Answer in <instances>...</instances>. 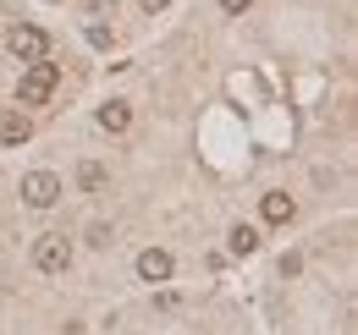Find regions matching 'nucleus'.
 Instances as JSON below:
<instances>
[{
    "label": "nucleus",
    "mask_w": 358,
    "mask_h": 335,
    "mask_svg": "<svg viewBox=\"0 0 358 335\" xmlns=\"http://www.w3.org/2000/svg\"><path fill=\"white\" fill-rule=\"evenodd\" d=\"M55 61H28V72L17 77V105H50V94H55Z\"/></svg>",
    "instance_id": "obj_1"
},
{
    "label": "nucleus",
    "mask_w": 358,
    "mask_h": 335,
    "mask_svg": "<svg viewBox=\"0 0 358 335\" xmlns=\"http://www.w3.org/2000/svg\"><path fill=\"white\" fill-rule=\"evenodd\" d=\"M61 193H66V187H61L55 170H28V176H22V204H28V209H55Z\"/></svg>",
    "instance_id": "obj_2"
},
{
    "label": "nucleus",
    "mask_w": 358,
    "mask_h": 335,
    "mask_svg": "<svg viewBox=\"0 0 358 335\" xmlns=\"http://www.w3.org/2000/svg\"><path fill=\"white\" fill-rule=\"evenodd\" d=\"M34 264H39L45 275H66V269H72V242H66L61 231L39 237V242H34Z\"/></svg>",
    "instance_id": "obj_3"
},
{
    "label": "nucleus",
    "mask_w": 358,
    "mask_h": 335,
    "mask_svg": "<svg viewBox=\"0 0 358 335\" xmlns=\"http://www.w3.org/2000/svg\"><path fill=\"white\" fill-rule=\"evenodd\" d=\"M6 44H11V55H17V61H45V55H50L45 28H34V22H17V28L6 34Z\"/></svg>",
    "instance_id": "obj_4"
},
{
    "label": "nucleus",
    "mask_w": 358,
    "mask_h": 335,
    "mask_svg": "<svg viewBox=\"0 0 358 335\" xmlns=\"http://www.w3.org/2000/svg\"><path fill=\"white\" fill-rule=\"evenodd\" d=\"M171 269H177V264H171V253H166V248H143V253H138V281L155 286V281H171Z\"/></svg>",
    "instance_id": "obj_5"
},
{
    "label": "nucleus",
    "mask_w": 358,
    "mask_h": 335,
    "mask_svg": "<svg viewBox=\"0 0 358 335\" xmlns=\"http://www.w3.org/2000/svg\"><path fill=\"white\" fill-rule=\"evenodd\" d=\"M259 214H265V225H292L298 198H292V193H265V198H259Z\"/></svg>",
    "instance_id": "obj_6"
},
{
    "label": "nucleus",
    "mask_w": 358,
    "mask_h": 335,
    "mask_svg": "<svg viewBox=\"0 0 358 335\" xmlns=\"http://www.w3.org/2000/svg\"><path fill=\"white\" fill-rule=\"evenodd\" d=\"M28 137H34V121H28V110H0V143H6V149L28 143Z\"/></svg>",
    "instance_id": "obj_7"
},
{
    "label": "nucleus",
    "mask_w": 358,
    "mask_h": 335,
    "mask_svg": "<svg viewBox=\"0 0 358 335\" xmlns=\"http://www.w3.org/2000/svg\"><path fill=\"white\" fill-rule=\"evenodd\" d=\"M94 121H99L105 132H110V137H116V132H127V126H133V105L110 99V105H99V116H94Z\"/></svg>",
    "instance_id": "obj_8"
},
{
    "label": "nucleus",
    "mask_w": 358,
    "mask_h": 335,
    "mask_svg": "<svg viewBox=\"0 0 358 335\" xmlns=\"http://www.w3.org/2000/svg\"><path fill=\"white\" fill-rule=\"evenodd\" d=\"M78 187H83L89 198H99V193L110 187V170L99 165V160H83V165H78Z\"/></svg>",
    "instance_id": "obj_9"
},
{
    "label": "nucleus",
    "mask_w": 358,
    "mask_h": 335,
    "mask_svg": "<svg viewBox=\"0 0 358 335\" xmlns=\"http://www.w3.org/2000/svg\"><path fill=\"white\" fill-rule=\"evenodd\" d=\"M226 248L237 253V258H248V253H259V231L254 225H231L226 231Z\"/></svg>",
    "instance_id": "obj_10"
},
{
    "label": "nucleus",
    "mask_w": 358,
    "mask_h": 335,
    "mask_svg": "<svg viewBox=\"0 0 358 335\" xmlns=\"http://www.w3.org/2000/svg\"><path fill=\"white\" fill-rule=\"evenodd\" d=\"M110 242H116V231H110L105 220H94L89 225V248H110Z\"/></svg>",
    "instance_id": "obj_11"
},
{
    "label": "nucleus",
    "mask_w": 358,
    "mask_h": 335,
    "mask_svg": "<svg viewBox=\"0 0 358 335\" xmlns=\"http://www.w3.org/2000/svg\"><path fill=\"white\" fill-rule=\"evenodd\" d=\"M89 17H116V0H83Z\"/></svg>",
    "instance_id": "obj_12"
},
{
    "label": "nucleus",
    "mask_w": 358,
    "mask_h": 335,
    "mask_svg": "<svg viewBox=\"0 0 358 335\" xmlns=\"http://www.w3.org/2000/svg\"><path fill=\"white\" fill-rule=\"evenodd\" d=\"M248 6H254V0H221V11H226V17H243Z\"/></svg>",
    "instance_id": "obj_13"
},
{
    "label": "nucleus",
    "mask_w": 358,
    "mask_h": 335,
    "mask_svg": "<svg viewBox=\"0 0 358 335\" xmlns=\"http://www.w3.org/2000/svg\"><path fill=\"white\" fill-rule=\"evenodd\" d=\"M166 6H171V0H143V11H166Z\"/></svg>",
    "instance_id": "obj_14"
}]
</instances>
